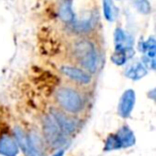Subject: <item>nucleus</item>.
Wrapping results in <instances>:
<instances>
[{
  "label": "nucleus",
  "mask_w": 156,
  "mask_h": 156,
  "mask_svg": "<svg viewBox=\"0 0 156 156\" xmlns=\"http://www.w3.org/2000/svg\"><path fill=\"white\" fill-rule=\"evenodd\" d=\"M69 51L77 66L91 75L98 73L101 67V55L92 40L88 37H76L69 44Z\"/></svg>",
  "instance_id": "nucleus-1"
},
{
  "label": "nucleus",
  "mask_w": 156,
  "mask_h": 156,
  "mask_svg": "<svg viewBox=\"0 0 156 156\" xmlns=\"http://www.w3.org/2000/svg\"><path fill=\"white\" fill-rule=\"evenodd\" d=\"M58 108L69 115H78L83 110L86 101L83 93L72 86H60L54 93Z\"/></svg>",
  "instance_id": "nucleus-2"
},
{
  "label": "nucleus",
  "mask_w": 156,
  "mask_h": 156,
  "mask_svg": "<svg viewBox=\"0 0 156 156\" xmlns=\"http://www.w3.org/2000/svg\"><path fill=\"white\" fill-rule=\"evenodd\" d=\"M43 133L44 138L52 147H59L65 141V135L50 115H46L43 119Z\"/></svg>",
  "instance_id": "nucleus-3"
},
{
  "label": "nucleus",
  "mask_w": 156,
  "mask_h": 156,
  "mask_svg": "<svg viewBox=\"0 0 156 156\" xmlns=\"http://www.w3.org/2000/svg\"><path fill=\"white\" fill-rule=\"evenodd\" d=\"M59 71L64 77L69 79L73 83L80 86H89L92 83L93 77L90 73L85 71L77 65L71 64H62L59 67Z\"/></svg>",
  "instance_id": "nucleus-4"
},
{
  "label": "nucleus",
  "mask_w": 156,
  "mask_h": 156,
  "mask_svg": "<svg viewBox=\"0 0 156 156\" xmlns=\"http://www.w3.org/2000/svg\"><path fill=\"white\" fill-rule=\"evenodd\" d=\"M95 16V14L92 13L89 16H85L79 20L76 18L67 27L76 37H88V34L91 33L98 26V17Z\"/></svg>",
  "instance_id": "nucleus-5"
},
{
  "label": "nucleus",
  "mask_w": 156,
  "mask_h": 156,
  "mask_svg": "<svg viewBox=\"0 0 156 156\" xmlns=\"http://www.w3.org/2000/svg\"><path fill=\"white\" fill-rule=\"evenodd\" d=\"M49 115L55 119L64 135L73 134L77 129L78 121L72 115H69L59 108H52Z\"/></svg>",
  "instance_id": "nucleus-6"
},
{
  "label": "nucleus",
  "mask_w": 156,
  "mask_h": 156,
  "mask_svg": "<svg viewBox=\"0 0 156 156\" xmlns=\"http://www.w3.org/2000/svg\"><path fill=\"white\" fill-rule=\"evenodd\" d=\"M136 103V93L133 89H127L121 95L118 104V113L123 119L130 117Z\"/></svg>",
  "instance_id": "nucleus-7"
},
{
  "label": "nucleus",
  "mask_w": 156,
  "mask_h": 156,
  "mask_svg": "<svg viewBox=\"0 0 156 156\" xmlns=\"http://www.w3.org/2000/svg\"><path fill=\"white\" fill-rule=\"evenodd\" d=\"M113 42H115V51H128L130 49H134V37L121 27H117L115 29Z\"/></svg>",
  "instance_id": "nucleus-8"
},
{
  "label": "nucleus",
  "mask_w": 156,
  "mask_h": 156,
  "mask_svg": "<svg viewBox=\"0 0 156 156\" xmlns=\"http://www.w3.org/2000/svg\"><path fill=\"white\" fill-rule=\"evenodd\" d=\"M147 73H149V71L142 64L141 61H135V62L129 63L126 65L125 71H124V75L135 81L142 79L143 77L147 75Z\"/></svg>",
  "instance_id": "nucleus-9"
},
{
  "label": "nucleus",
  "mask_w": 156,
  "mask_h": 156,
  "mask_svg": "<svg viewBox=\"0 0 156 156\" xmlns=\"http://www.w3.org/2000/svg\"><path fill=\"white\" fill-rule=\"evenodd\" d=\"M58 16L66 26L71 25L76 20V13L73 8L72 0H63L58 8Z\"/></svg>",
  "instance_id": "nucleus-10"
},
{
  "label": "nucleus",
  "mask_w": 156,
  "mask_h": 156,
  "mask_svg": "<svg viewBox=\"0 0 156 156\" xmlns=\"http://www.w3.org/2000/svg\"><path fill=\"white\" fill-rule=\"evenodd\" d=\"M28 135V145L24 151L26 156H43L42 151V141L40 136L34 132L29 133Z\"/></svg>",
  "instance_id": "nucleus-11"
},
{
  "label": "nucleus",
  "mask_w": 156,
  "mask_h": 156,
  "mask_svg": "<svg viewBox=\"0 0 156 156\" xmlns=\"http://www.w3.org/2000/svg\"><path fill=\"white\" fill-rule=\"evenodd\" d=\"M18 154V145L15 139L5 135L0 138V155L16 156Z\"/></svg>",
  "instance_id": "nucleus-12"
},
{
  "label": "nucleus",
  "mask_w": 156,
  "mask_h": 156,
  "mask_svg": "<svg viewBox=\"0 0 156 156\" xmlns=\"http://www.w3.org/2000/svg\"><path fill=\"white\" fill-rule=\"evenodd\" d=\"M115 135L119 138V141L121 143L122 147H132L136 142V138H135L134 133H133V130L127 125H123L122 127H120V129L118 130Z\"/></svg>",
  "instance_id": "nucleus-13"
},
{
  "label": "nucleus",
  "mask_w": 156,
  "mask_h": 156,
  "mask_svg": "<svg viewBox=\"0 0 156 156\" xmlns=\"http://www.w3.org/2000/svg\"><path fill=\"white\" fill-rule=\"evenodd\" d=\"M103 14L107 22L115 23L119 16V9L115 0H103Z\"/></svg>",
  "instance_id": "nucleus-14"
},
{
  "label": "nucleus",
  "mask_w": 156,
  "mask_h": 156,
  "mask_svg": "<svg viewBox=\"0 0 156 156\" xmlns=\"http://www.w3.org/2000/svg\"><path fill=\"white\" fill-rule=\"evenodd\" d=\"M138 50L144 56L155 58L156 55V41L154 37H150L147 40H143L138 43Z\"/></svg>",
  "instance_id": "nucleus-15"
},
{
  "label": "nucleus",
  "mask_w": 156,
  "mask_h": 156,
  "mask_svg": "<svg viewBox=\"0 0 156 156\" xmlns=\"http://www.w3.org/2000/svg\"><path fill=\"white\" fill-rule=\"evenodd\" d=\"M135 56V50L130 49L128 51H113L111 55L110 60L117 66H123L129 60H132Z\"/></svg>",
  "instance_id": "nucleus-16"
},
{
  "label": "nucleus",
  "mask_w": 156,
  "mask_h": 156,
  "mask_svg": "<svg viewBox=\"0 0 156 156\" xmlns=\"http://www.w3.org/2000/svg\"><path fill=\"white\" fill-rule=\"evenodd\" d=\"M133 5L135 9L142 15H147L152 11V5L149 0H133Z\"/></svg>",
  "instance_id": "nucleus-17"
},
{
  "label": "nucleus",
  "mask_w": 156,
  "mask_h": 156,
  "mask_svg": "<svg viewBox=\"0 0 156 156\" xmlns=\"http://www.w3.org/2000/svg\"><path fill=\"white\" fill-rule=\"evenodd\" d=\"M122 149L121 143L119 141V138L117 137L115 134H111L107 137L106 141H105V151H111V150H119Z\"/></svg>",
  "instance_id": "nucleus-18"
},
{
  "label": "nucleus",
  "mask_w": 156,
  "mask_h": 156,
  "mask_svg": "<svg viewBox=\"0 0 156 156\" xmlns=\"http://www.w3.org/2000/svg\"><path fill=\"white\" fill-rule=\"evenodd\" d=\"M142 64L149 69H155V58H151V57H147L143 55L142 60H141Z\"/></svg>",
  "instance_id": "nucleus-19"
},
{
  "label": "nucleus",
  "mask_w": 156,
  "mask_h": 156,
  "mask_svg": "<svg viewBox=\"0 0 156 156\" xmlns=\"http://www.w3.org/2000/svg\"><path fill=\"white\" fill-rule=\"evenodd\" d=\"M54 156H63V151H60V152H58V153H56Z\"/></svg>",
  "instance_id": "nucleus-20"
}]
</instances>
